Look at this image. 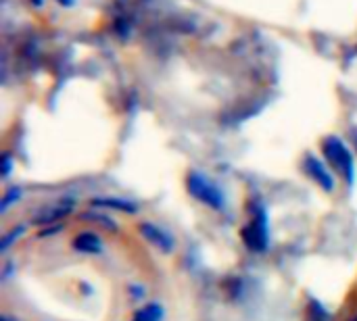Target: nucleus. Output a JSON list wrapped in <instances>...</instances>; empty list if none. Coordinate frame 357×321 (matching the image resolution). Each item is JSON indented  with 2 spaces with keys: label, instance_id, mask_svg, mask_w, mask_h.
Returning <instances> with one entry per match:
<instances>
[{
  "label": "nucleus",
  "instance_id": "4",
  "mask_svg": "<svg viewBox=\"0 0 357 321\" xmlns=\"http://www.w3.org/2000/svg\"><path fill=\"white\" fill-rule=\"evenodd\" d=\"M303 169H305V173L320 186V188H324L326 192H331L333 188H335V180H333V175L328 173V169L324 167V163L320 161V159H316L314 155H307L305 157V161H303Z\"/></svg>",
  "mask_w": 357,
  "mask_h": 321
},
{
  "label": "nucleus",
  "instance_id": "8",
  "mask_svg": "<svg viewBox=\"0 0 357 321\" xmlns=\"http://www.w3.org/2000/svg\"><path fill=\"white\" fill-rule=\"evenodd\" d=\"M67 213H69V205H61V207L44 209L33 221H36V224H50V221H54V219H61V217L67 215Z\"/></svg>",
  "mask_w": 357,
  "mask_h": 321
},
{
  "label": "nucleus",
  "instance_id": "12",
  "mask_svg": "<svg viewBox=\"0 0 357 321\" xmlns=\"http://www.w3.org/2000/svg\"><path fill=\"white\" fill-rule=\"evenodd\" d=\"M2 163H4V169H2V173L6 175V173H8V169H10V159H8V157H4V161H2Z\"/></svg>",
  "mask_w": 357,
  "mask_h": 321
},
{
  "label": "nucleus",
  "instance_id": "6",
  "mask_svg": "<svg viewBox=\"0 0 357 321\" xmlns=\"http://www.w3.org/2000/svg\"><path fill=\"white\" fill-rule=\"evenodd\" d=\"M73 246H75L77 251H82V253H90V255H96V253H100V251H102V242H100V238H98L96 234H92V232H82L79 236H75Z\"/></svg>",
  "mask_w": 357,
  "mask_h": 321
},
{
  "label": "nucleus",
  "instance_id": "5",
  "mask_svg": "<svg viewBox=\"0 0 357 321\" xmlns=\"http://www.w3.org/2000/svg\"><path fill=\"white\" fill-rule=\"evenodd\" d=\"M140 234H142L144 240L151 242L155 249H159V251H163V253H172V251H174V240H172L161 228H157V226H153V224H142V226H140Z\"/></svg>",
  "mask_w": 357,
  "mask_h": 321
},
{
  "label": "nucleus",
  "instance_id": "2",
  "mask_svg": "<svg viewBox=\"0 0 357 321\" xmlns=\"http://www.w3.org/2000/svg\"><path fill=\"white\" fill-rule=\"evenodd\" d=\"M186 188H188V192L197 201L205 203L207 207H211V209H222L224 207V194H222V190L213 182H209L203 173L192 171L188 175V180H186Z\"/></svg>",
  "mask_w": 357,
  "mask_h": 321
},
{
  "label": "nucleus",
  "instance_id": "9",
  "mask_svg": "<svg viewBox=\"0 0 357 321\" xmlns=\"http://www.w3.org/2000/svg\"><path fill=\"white\" fill-rule=\"evenodd\" d=\"M163 318V311L159 305H149L140 311H136V315L132 318V321H161Z\"/></svg>",
  "mask_w": 357,
  "mask_h": 321
},
{
  "label": "nucleus",
  "instance_id": "14",
  "mask_svg": "<svg viewBox=\"0 0 357 321\" xmlns=\"http://www.w3.org/2000/svg\"><path fill=\"white\" fill-rule=\"evenodd\" d=\"M59 2H61L63 6H71V4H73V0H59Z\"/></svg>",
  "mask_w": 357,
  "mask_h": 321
},
{
  "label": "nucleus",
  "instance_id": "3",
  "mask_svg": "<svg viewBox=\"0 0 357 321\" xmlns=\"http://www.w3.org/2000/svg\"><path fill=\"white\" fill-rule=\"evenodd\" d=\"M243 238L247 242L249 249L253 251H264L268 244V228H266V215L261 211H257L255 219L245 228Z\"/></svg>",
  "mask_w": 357,
  "mask_h": 321
},
{
  "label": "nucleus",
  "instance_id": "10",
  "mask_svg": "<svg viewBox=\"0 0 357 321\" xmlns=\"http://www.w3.org/2000/svg\"><path fill=\"white\" fill-rule=\"evenodd\" d=\"M19 198H21V190H19V188H10V190L2 196V213H4L15 201H19Z\"/></svg>",
  "mask_w": 357,
  "mask_h": 321
},
{
  "label": "nucleus",
  "instance_id": "7",
  "mask_svg": "<svg viewBox=\"0 0 357 321\" xmlns=\"http://www.w3.org/2000/svg\"><path fill=\"white\" fill-rule=\"evenodd\" d=\"M94 207H100V209H117V211H123V213H134L136 211V205L128 203V201H115V198H96L92 201Z\"/></svg>",
  "mask_w": 357,
  "mask_h": 321
},
{
  "label": "nucleus",
  "instance_id": "1",
  "mask_svg": "<svg viewBox=\"0 0 357 321\" xmlns=\"http://www.w3.org/2000/svg\"><path fill=\"white\" fill-rule=\"evenodd\" d=\"M322 152L328 159V163L335 167V171L347 182L354 184V175H356V165H354V157L349 152V148L343 144L341 138L337 136H328L322 142Z\"/></svg>",
  "mask_w": 357,
  "mask_h": 321
},
{
  "label": "nucleus",
  "instance_id": "11",
  "mask_svg": "<svg viewBox=\"0 0 357 321\" xmlns=\"http://www.w3.org/2000/svg\"><path fill=\"white\" fill-rule=\"evenodd\" d=\"M21 234H23V228H15L13 232H8V234H6V236L2 238V244H0V251L4 253L6 249H10V244H13V242H15V240H17V238H19Z\"/></svg>",
  "mask_w": 357,
  "mask_h": 321
},
{
  "label": "nucleus",
  "instance_id": "13",
  "mask_svg": "<svg viewBox=\"0 0 357 321\" xmlns=\"http://www.w3.org/2000/svg\"><path fill=\"white\" fill-rule=\"evenodd\" d=\"M351 140H354V144L357 146V127H354V130H351Z\"/></svg>",
  "mask_w": 357,
  "mask_h": 321
},
{
  "label": "nucleus",
  "instance_id": "15",
  "mask_svg": "<svg viewBox=\"0 0 357 321\" xmlns=\"http://www.w3.org/2000/svg\"><path fill=\"white\" fill-rule=\"evenodd\" d=\"M2 321H10V320H8V318H4V320H2Z\"/></svg>",
  "mask_w": 357,
  "mask_h": 321
}]
</instances>
